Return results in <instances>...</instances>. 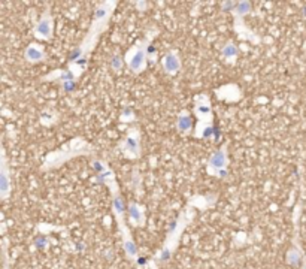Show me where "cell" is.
Instances as JSON below:
<instances>
[{
  "mask_svg": "<svg viewBox=\"0 0 306 269\" xmlns=\"http://www.w3.org/2000/svg\"><path fill=\"white\" fill-rule=\"evenodd\" d=\"M115 8H117V2L109 0V2H100L97 5V8L94 9V15H93L87 35L84 36L81 44L78 45L73 49V52L70 54V61L67 63V68H66L70 72V75L73 77L75 83L86 72L88 60H90V54L99 42L102 33L108 29Z\"/></svg>",
  "mask_w": 306,
  "mask_h": 269,
  "instance_id": "obj_1",
  "label": "cell"
},
{
  "mask_svg": "<svg viewBox=\"0 0 306 269\" xmlns=\"http://www.w3.org/2000/svg\"><path fill=\"white\" fill-rule=\"evenodd\" d=\"M100 166H97L99 169V177L100 179L108 185V188L111 190V196H112V211H114V216H115V220L118 223V229L120 232L123 233V245H124V251L127 254V257L130 260H134L136 256H137V248H136V244L133 242L131 236L129 235V230H127V226L124 222V216H126V208H124V200H123V196L120 193V187H118V182L115 179L114 172L111 171L109 165H106L105 162H97Z\"/></svg>",
  "mask_w": 306,
  "mask_h": 269,
  "instance_id": "obj_2",
  "label": "cell"
},
{
  "mask_svg": "<svg viewBox=\"0 0 306 269\" xmlns=\"http://www.w3.org/2000/svg\"><path fill=\"white\" fill-rule=\"evenodd\" d=\"M96 154V148L88 142L87 139L76 136L70 141H67L63 147H60L58 150H54L51 153H48L45 156L44 162L41 169L42 171H52L57 169L60 166H63L64 163H67L72 159L81 157V156H94Z\"/></svg>",
  "mask_w": 306,
  "mask_h": 269,
  "instance_id": "obj_3",
  "label": "cell"
},
{
  "mask_svg": "<svg viewBox=\"0 0 306 269\" xmlns=\"http://www.w3.org/2000/svg\"><path fill=\"white\" fill-rule=\"evenodd\" d=\"M159 30L157 29H151L146 32V35L136 41L131 48H129L124 54V61L127 69L131 74L139 75L142 72L146 71L148 68V60H149V48H151V42L152 39L157 36Z\"/></svg>",
  "mask_w": 306,
  "mask_h": 269,
  "instance_id": "obj_4",
  "label": "cell"
},
{
  "mask_svg": "<svg viewBox=\"0 0 306 269\" xmlns=\"http://www.w3.org/2000/svg\"><path fill=\"white\" fill-rule=\"evenodd\" d=\"M194 117L197 124L194 127L193 136L199 139H208L214 133V112L211 106V99L206 93H199L194 97Z\"/></svg>",
  "mask_w": 306,
  "mask_h": 269,
  "instance_id": "obj_5",
  "label": "cell"
},
{
  "mask_svg": "<svg viewBox=\"0 0 306 269\" xmlns=\"http://www.w3.org/2000/svg\"><path fill=\"white\" fill-rule=\"evenodd\" d=\"M194 216H196V214H194V205H191V202H190V205L181 213L179 219H178L176 223L172 226V229H171V232H169V236L166 238V242H165V245H163L162 250H160V254H159V256H160V260H162V262H166V260L172 256V253L175 251L179 236L182 235V232H184V229L187 227V224L194 219Z\"/></svg>",
  "mask_w": 306,
  "mask_h": 269,
  "instance_id": "obj_6",
  "label": "cell"
},
{
  "mask_svg": "<svg viewBox=\"0 0 306 269\" xmlns=\"http://www.w3.org/2000/svg\"><path fill=\"white\" fill-rule=\"evenodd\" d=\"M228 144L221 145L218 150H215L206 163V171L209 175L215 177V178H225L227 175V166H228Z\"/></svg>",
  "mask_w": 306,
  "mask_h": 269,
  "instance_id": "obj_7",
  "label": "cell"
},
{
  "mask_svg": "<svg viewBox=\"0 0 306 269\" xmlns=\"http://www.w3.org/2000/svg\"><path fill=\"white\" fill-rule=\"evenodd\" d=\"M118 148L121 150V153L124 154V157L134 160L140 157V132L137 126H133L129 129V132L123 138V141L120 142Z\"/></svg>",
  "mask_w": 306,
  "mask_h": 269,
  "instance_id": "obj_8",
  "label": "cell"
},
{
  "mask_svg": "<svg viewBox=\"0 0 306 269\" xmlns=\"http://www.w3.org/2000/svg\"><path fill=\"white\" fill-rule=\"evenodd\" d=\"M33 36L38 41H51L54 36V18L49 8H45L42 15L33 27Z\"/></svg>",
  "mask_w": 306,
  "mask_h": 269,
  "instance_id": "obj_9",
  "label": "cell"
},
{
  "mask_svg": "<svg viewBox=\"0 0 306 269\" xmlns=\"http://www.w3.org/2000/svg\"><path fill=\"white\" fill-rule=\"evenodd\" d=\"M11 174H9V165H8V157L5 147H2V154H0V199L6 200L11 194Z\"/></svg>",
  "mask_w": 306,
  "mask_h": 269,
  "instance_id": "obj_10",
  "label": "cell"
},
{
  "mask_svg": "<svg viewBox=\"0 0 306 269\" xmlns=\"http://www.w3.org/2000/svg\"><path fill=\"white\" fill-rule=\"evenodd\" d=\"M162 66L163 71L171 77H174L181 71V57L176 49H171L169 52L165 54V57L162 58Z\"/></svg>",
  "mask_w": 306,
  "mask_h": 269,
  "instance_id": "obj_11",
  "label": "cell"
},
{
  "mask_svg": "<svg viewBox=\"0 0 306 269\" xmlns=\"http://www.w3.org/2000/svg\"><path fill=\"white\" fill-rule=\"evenodd\" d=\"M46 51H45V46L42 44H38V42H32L29 44V46L26 48L24 51V58L29 61V63H42L46 60Z\"/></svg>",
  "mask_w": 306,
  "mask_h": 269,
  "instance_id": "obj_12",
  "label": "cell"
},
{
  "mask_svg": "<svg viewBox=\"0 0 306 269\" xmlns=\"http://www.w3.org/2000/svg\"><path fill=\"white\" fill-rule=\"evenodd\" d=\"M129 217H130V222L133 224H136L137 227H140L142 224H145V214H143V208L133 202L130 207H129Z\"/></svg>",
  "mask_w": 306,
  "mask_h": 269,
  "instance_id": "obj_13",
  "label": "cell"
},
{
  "mask_svg": "<svg viewBox=\"0 0 306 269\" xmlns=\"http://www.w3.org/2000/svg\"><path fill=\"white\" fill-rule=\"evenodd\" d=\"M191 115L188 111H182L179 115H178V121H176V129L178 132L181 133H190L191 130Z\"/></svg>",
  "mask_w": 306,
  "mask_h": 269,
  "instance_id": "obj_14",
  "label": "cell"
},
{
  "mask_svg": "<svg viewBox=\"0 0 306 269\" xmlns=\"http://www.w3.org/2000/svg\"><path fill=\"white\" fill-rule=\"evenodd\" d=\"M221 55H222V58H224L228 64H233V63L236 61V57H238V48L235 46L233 42H228V44L222 48Z\"/></svg>",
  "mask_w": 306,
  "mask_h": 269,
  "instance_id": "obj_15",
  "label": "cell"
},
{
  "mask_svg": "<svg viewBox=\"0 0 306 269\" xmlns=\"http://www.w3.org/2000/svg\"><path fill=\"white\" fill-rule=\"evenodd\" d=\"M2 257H3V269H11V266H9V260H8V253H6V242L3 244Z\"/></svg>",
  "mask_w": 306,
  "mask_h": 269,
  "instance_id": "obj_16",
  "label": "cell"
},
{
  "mask_svg": "<svg viewBox=\"0 0 306 269\" xmlns=\"http://www.w3.org/2000/svg\"><path fill=\"white\" fill-rule=\"evenodd\" d=\"M302 269H306V260H303V265H302Z\"/></svg>",
  "mask_w": 306,
  "mask_h": 269,
  "instance_id": "obj_17",
  "label": "cell"
}]
</instances>
